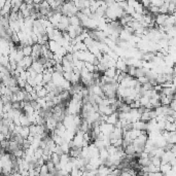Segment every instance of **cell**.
<instances>
[{
	"label": "cell",
	"instance_id": "6da1fadb",
	"mask_svg": "<svg viewBox=\"0 0 176 176\" xmlns=\"http://www.w3.org/2000/svg\"><path fill=\"white\" fill-rule=\"evenodd\" d=\"M58 122L56 120H55L53 116H50L46 118V129L49 131H51V132H53V131L55 130L57 128V125H58Z\"/></svg>",
	"mask_w": 176,
	"mask_h": 176
},
{
	"label": "cell",
	"instance_id": "7a4b0ae2",
	"mask_svg": "<svg viewBox=\"0 0 176 176\" xmlns=\"http://www.w3.org/2000/svg\"><path fill=\"white\" fill-rule=\"evenodd\" d=\"M169 18L168 13H159L156 17V26H163L166 23L167 19Z\"/></svg>",
	"mask_w": 176,
	"mask_h": 176
},
{
	"label": "cell",
	"instance_id": "3957f363",
	"mask_svg": "<svg viewBox=\"0 0 176 176\" xmlns=\"http://www.w3.org/2000/svg\"><path fill=\"white\" fill-rule=\"evenodd\" d=\"M64 80H65V77H64L63 73H60V72H57V71H55L53 73V82H55V84L61 86Z\"/></svg>",
	"mask_w": 176,
	"mask_h": 176
},
{
	"label": "cell",
	"instance_id": "277c9868",
	"mask_svg": "<svg viewBox=\"0 0 176 176\" xmlns=\"http://www.w3.org/2000/svg\"><path fill=\"white\" fill-rule=\"evenodd\" d=\"M118 120H120V117H118V112H116V111L111 113L110 115H108L107 118H106V122L111 124V125H113V126H115V124H116Z\"/></svg>",
	"mask_w": 176,
	"mask_h": 176
},
{
	"label": "cell",
	"instance_id": "5b68a950",
	"mask_svg": "<svg viewBox=\"0 0 176 176\" xmlns=\"http://www.w3.org/2000/svg\"><path fill=\"white\" fill-rule=\"evenodd\" d=\"M49 46H50V50H51L53 53H57V52L59 51V50L61 49L62 46L60 43H59L58 41L56 40H50L49 41Z\"/></svg>",
	"mask_w": 176,
	"mask_h": 176
},
{
	"label": "cell",
	"instance_id": "8992f818",
	"mask_svg": "<svg viewBox=\"0 0 176 176\" xmlns=\"http://www.w3.org/2000/svg\"><path fill=\"white\" fill-rule=\"evenodd\" d=\"M133 37V34L130 33L129 31H127L126 29H122L120 33V39H122V40H127L130 41Z\"/></svg>",
	"mask_w": 176,
	"mask_h": 176
},
{
	"label": "cell",
	"instance_id": "52a82bcc",
	"mask_svg": "<svg viewBox=\"0 0 176 176\" xmlns=\"http://www.w3.org/2000/svg\"><path fill=\"white\" fill-rule=\"evenodd\" d=\"M104 74L108 77H115V75H116V67H108L104 71Z\"/></svg>",
	"mask_w": 176,
	"mask_h": 176
},
{
	"label": "cell",
	"instance_id": "ba28073f",
	"mask_svg": "<svg viewBox=\"0 0 176 176\" xmlns=\"http://www.w3.org/2000/svg\"><path fill=\"white\" fill-rule=\"evenodd\" d=\"M172 169V165L170 163H162L160 166V170L163 172V174H167Z\"/></svg>",
	"mask_w": 176,
	"mask_h": 176
},
{
	"label": "cell",
	"instance_id": "9c48e42d",
	"mask_svg": "<svg viewBox=\"0 0 176 176\" xmlns=\"http://www.w3.org/2000/svg\"><path fill=\"white\" fill-rule=\"evenodd\" d=\"M109 158V151H108L107 147H103L100 149V159L103 161H106Z\"/></svg>",
	"mask_w": 176,
	"mask_h": 176
},
{
	"label": "cell",
	"instance_id": "30bf717a",
	"mask_svg": "<svg viewBox=\"0 0 176 176\" xmlns=\"http://www.w3.org/2000/svg\"><path fill=\"white\" fill-rule=\"evenodd\" d=\"M125 151L127 155H131V156H134L136 153V148H135V145H134V143H131L127 147L125 148Z\"/></svg>",
	"mask_w": 176,
	"mask_h": 176
},
{
	"label": "cell",
	"instance_id": "8fae6325",
	"mask_svg": "<svg viewBox=\"0 0 176 176\" xmlns=\"http://www.w3.org/2000/svg\"><path fill=\"white\" fill-rule=\"evenodd\" d=\"M20 120H21L22 126H30L31 125V122L29 120L28 116H27L26 113H22V114L20 115Z\"/></svg>",
	"mask_w": 176,
	"mask_h": 176
},
{
	"label": "cell",
	"instance_id": "7c38bea8",
	"mask_svg": "<svg viewBox=\"0 0 176 176\" xmlns=\"http://www.w3.org/2000/svg\"><path fill=\"white\" fill-rule=\"evenodd\" d=\"M70 25H73V26L82 25V21H80V19L78 18V15H75L70 17Z\"/></svg>",
	"mask_w": 176,
	"mask_h": 176
},
{
	"label": "cell",
	"instance_id": "4fadbf2b",
	"mask_svg": "<svg viewBox=\"0 0 176 176\" xmlns=\"http://www.w3.org/2000/svg\"><path fill=\"white\" fill-rule=\"evenodd\" d=\"M20 135L23 136L25 139L30 135V128H29V126H23V127H22V130H21V132H20Z\"/></svg>",
	"mask_w": 176,
	"mask_h": 176
},
{
	"label": "cell",
	"instance_id": "5bb4252c",
	"mask_svg": "<svg viewBox=\"0 0 176 176\" xmlns=\"http://www.w3.org/2000/svg\"><path fill=\"white\" fill-rule=\"evenodd\" d=\"M23 52L25 56H31L32 53H33V46H29V44L25 46L23 48Z\"/></svg>",
	"mask_w": 176,
	"mask_h": 176
},
{
	"label": "cell",
	"instance_id": "9a60e30c",
	"mask_svg": "<svg viewBox=\"0 0 176 176\" xmlns=\"http://www.w3.org/2000/svg\"><path fill=\"white\" fill-rule=\"evenodd\" d=\"M148 10L153 13V15H156V17L160 13V7H159V6H156V5L151 4V6H149V8H148Z\"/></svg>",
	"mask_w": 176,
	"mask_h": 176
},
{
	"label": "cell",
	"instance_id": "2e32d148",
	"mask_svg": "<svg viewBox=\"0 0 176 176\" xmlns=\"http://www.w3.org/2000/svg\"><path fill=\"white\" fill-rule=\"evenodd\" d=\"M151 163H153V165H156V166H158V167L161 166V164H162V159L161 158L153 156V157H151Z\"/></svg>",
	"mask_w": 176,
	"mask_h": 176
},
{
	"label": "cell",
	"instance_id": "e0dca14e",
	"mask_svg": "<svg viewBox=\"0 0 176 176\" xmlns=\"http://www.w3.org/2000/svg\"><path fill=\"white\" fill-rule=\"evenodd\" d=\"M166 130L169 131V132H175L176 131V125L174 124V122H166Z\"/></svg>",
	"mask_w": 176,
	"mask_h": 176
},
{
	"label": "cell",
	"instance_id": "ac0fdd59",
	"mask_svg": "<svg viewBox=\"0 0 176 176\" xmlns=\"http://www.w3.org/2000/svg\"><path fill=\"white\" fill-rule=\"evenodd\" d=\"M149 102H151V98H149V97H147V96H144V95H143L142 97L140 98V103H141V106H144V107H145L146 105H147Z\"/></svg>",
	"mask_w": 176,
	"mask_h": 176
},
{
	"label": "cell",
	"instance_id": "d6986e66",
	"mask_svg": "<svg viewBox=\"0 0 176 176\" xmlns=\"http://www.w3.org/2000/svg\"><path fill=\"white\" fill-rule=\"evenodd\" d=\"M48 174H50V169H49V167H48V165H46V163L44 165L41 166L40 174H39V175H48Z\"/></svg>",
	"mask_w": 176,
	"mask_h": 176
},
{
	"label": "cell",
	"instance_id": "ffe728a7",
	"mask_svg": "<svg viewBox=\"0 0 176 176\" xmlns=\"http://www.w3.org/2000/svg\"><path fill=\"white\" fill-rule=\"evenodd\" d=\"M136 69H137V67L135 66H128V71L127 73L129 74V75H131V76H135L136 75Z\"/></svg>",
	"mask_w": 176,
	"mask_h": 176
},
{
	"label": "cell",
	"instance_id": "44dd1931",
	"mask_svg": "<svg viewBox=\"0 0 176 176\" xmlns=\"http://www.w3.org/2000/svg\"><path fill=\"white\" fill-rule=\"evenodd\" d=\"M17 78H18V84L21 87V89H24L26 86V84H27V80L24 78H22L21 76H17Z\"/></svg>",
	"mask_w": 176,
	"mask_h": 176
},
{
	"label": "cell",
	"instance_id": "7402d4cb",
	"mask_svg": "<svg viewBox=\"0 0 176 176\" xmlns=\"http://www.w3.org/2000/svg\"><path fill=\"white\" fill-rule=\"evenodd\" d=\"M168 11H169V13H171V15H173V13H175V11H176V5H175V2H170V3H169Z\"/></svg>",
	"mask_w": 176,
	"mask_h": 176
},
{
	"label": "cell",
	"instance_id": "603a6c76",
	"mask_svg": "<svg viewBox=\"0 0 176 176\" xmlns=\"http://www.w3.org/2000/svg\"><path fill=\"white\" fill-rule=\"evenodd\" d=\"M137 79H138V82H140L141 84H146V82H149V78H148L147 75H143V76L137 77Z\"/></svg>",
	"mask_w": 176,
	"mask_h": 176
},
{
	"label": "cell",
	"instance_id": "cb8c5ba5",
	"mask_svg": "<svg viewBox=\"0 0 176 176\" xmlns=\"http://www.w3.org/2000/svg\"><path fill=\"white\" fill-rule=\"evenodd\" d=\"M35 82H36V84L43 82V73H37V75L35 77Z\"/></svg>",
	"mask_w": 176,
	"mask_h": 176
},
{
	"label": "cell",
	"instance_id": "d4e9b609",
	"mask_svg": "<svg viewBox=\"0 0 176 176\" xmlns=\"http://www.w3.org/2000/svg\"><path fill=\"white\" fill-rule=\"evenodd\" d=\"M48 93H49V91L46 90V88H43V89H41L40 91H38L37 94H38V97H46Z\"/></svg>",
	"mask_w": 176,
	"mask_h": 176
},
{
	"label": "cell",
	"instance_id": "484cf974",
	"mask_svg": "<svg viewBox=\"0 0 176 176\" xmlns=\"http://www.w3.org/2000/svg\"><path fill=\"white\" fill-rule=\"evenodd\" d=\"M23 90H24V91H26V92L31 93V92H32V91L34 90V87H33V86H31L30 84H28V82H27V84H26V86H25V88H24Z\"/></svg>",
	"mask_w": 176,
	"mask_h": 176
},
{
	"label": "cell",
	"instance_id": "4316f807",
	"mask_svg": "<svg viewBox=\"0 0 176 176\" xmlns=\"http://www.w3.org/2000/svg\"><path fill=\"white\" fill-rule=\"evenodd\" d=\"M140 2L143 4V6L145 8H149V6L151 5V0H140Z\"/></svg>",
	"mask_w": 176,
	"mask_h": 176
},
{
	"label": "cell",
	"instance_id": "83f0119b",
	"mask_svg": "<svg viewBox=\"0 0 176 176\" xmlns=\"http://www.w3.org/2000/svg\"><path fill=\"white\" fill-rule=\"evenodd\" d=\"M171 151H172V153H173L174 156L176 157V143H174L173 144V146H172V148H171Z\"/></svg>",
	"mask_w": 176,
	"mask_h": 176
},
{
	"label": "cell",
	"instance_id": "f1b7e54d",
	"mask_svg": "<svg viewBox=\"0 0 176 176\" xmlns=\"http://www.w3.org/2000/svg\"><path fill=\"white\" fill-rule=\"evenodd\" d=\"M65 1H66V0H57V2H58L60 5H63L64 3H65Z\"/></svg>",
	"mask_w": 176,
	"mask_h": 176
},
{
	"label": "cell",
	"instance_id": "f546056e",
	"mask_svg": "<svg viewBox=\"0 0 176 176\" xmlns=\"http://www.w3.org/2000/svg\"><path fill=\"white\" fill-rule=\"evenodd\" d=\"M172 82H173V84L176 87V74L173 75V80H172Z\"/></svg>",
	"mask_w": 176,
	"mask_h": 176
},
{
	"label": "cell",
	"instance_id": "4dcf8cb0",
	"mask_svg": "<svg viewBox=\"0 0 176 176\" xmlns=\"http://www.w3.org/2000/svg\"><path fill=\"white\" fill-rule=\"evenodd\" d=\"M173 109H174V110H175V111H176V106H174V107H173Z\"/></svg>",
	"mask_w": 176,
	"mask_h": 176
},
{
	"label": "cell",
	"instance_id": "1f68e13d",
	"mask_svg": "<svg viewBox=\"0 0 176 176\" xmlns=\"http://www.w3.org/2000/svg\"><path fill=\"white\" fill-rule=\"evenodd\" d=\"M175 20H176V18H175Z\"/></svg>",
	"mask_w": 176,
	"mask_h": 176
}]
</instances>
